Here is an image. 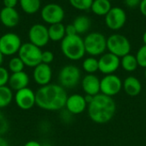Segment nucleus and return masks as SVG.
<instances>
[{
  "label": "nucleus",
  "mask_w": 146,
  "mask_h": 146,
  "mask_svg": "<svg viewBox=\"0 0 146 146\" xmlns=\"http://www.w3.org/2000/svg\"><path fill=\"white\" fill-rule=\"evenodd\" d=\"M36 94V105L44 110L57 111L65 108L68 93L59 84H48L40 86Z\"/></svg>",
  "instance_id": "1"
},
{
  "label": "nucleus",
  "mask_w": 146,
  "mask_h": 146,
  "mask_svg": "<svg viewBox=\"0 0 146 146\" xmlns=\"http://www.w3.org/2000/svg\"><path fill=\"white\" fill-rule=\"evenodd\" d=\"M116 112V104L113 98L99 93L94 96L87 106L89 118L97 124L110 122Z\"/></svg>",
  "instance_id": "2"
},
{
  "label": "nucleus",
  "mask_w": 146,
  "mask_h": 146,
  "mask_svg": "<svg viewBox=\"0 0 146 146\" xmlns=\"http://www.w3.org/2000/svg\"><path fill=\"white\" fill-rule=\"evenodd\" d=\"M61 50L65 57L71 61L82 59L86 53L84 38L79 34L65 36L61 41Z\"/></svg>",
  "instance_id": "3"
},
{
  "label": "nucleus",
  "mask_w": 146,
  "mask_h": 146,
  "mask_svg": "<svg viewBox=\"0 0 146 146\" xmlns=\"http://www.w3.org/2000/svg\"><path fill=\"white\" fill-rule=\"evenodd\" d=\"M86 53L90 56H100L107 50V38L101 33L92 32L84 38Z\"/></svg>",
  "instance_id": "4"
},
{
  "label": "nucleus",
  "mask_w": 146,
  "mask_h": 146,
  "mask_svg": "<svg viewBox=\"0 0 146 146\" xmlns=\"http://www.w3.org/2000/svg\"><path fill=\"white\" fill-rule=\"evenodd\" d=\"M58 81L59 85L65 89L74 88L81 81V71L75 65H66L59 71Z\"/></svg>",
  "instance_id": "5"
},
{
  "label": "nucleus",
  "mask_w": 146,
  "mask_h": 146,
  "mask_svg": "<svg viewBox=\"0 0 146 146\" xmlns=\"http://www.w3.org/2000/svg\"><path fill=\"white\" fill-rule=\"evenodd\" d=\"M107 50L109 52L121 58L130 53L131 43L126 36L114 33L107 38Z\"/></svg>",
  "instance_id": "6"
},
{
  "label": "nucleus",
  "mask_w": 146,
  "mask_h": 146,
  "mask_svg": "<svg viewBox=\"0 0 146 146\" xmlns=\"http://www.w3.org/2000/svg\"><path fill=\"white\" fill-rule=\"evenodd\" d=\"M41 48L30 42L22 44L18 51V56L22 60L25 66L29 68H35L41 63Z\"/></svg>",
  "instance_id": "7"
},
{
  "label": "nucleus",
  "mask_w": 146,
  "mask_h": 146,
  "mask_svg": "<svg viewBox=\"0 0 146 146\" xmlns=\"http://www.w3.org/2000/svg\"><path fill=\"white\" fill-rule=\"evenodd\" d=\"M122 86L123 81L115 74L104 75L100 80V93L111 98L119 94Z\"/></svg>",
  "instance_id": "8"
},
{
  "label": "nucleus",
  "mask_w": 146,
  "mask_h": 146,
  "mask_svg": "<svg viewBox=\"0 0 146 146\" xmlns=\"http://www.w3.org/2000/svg\"><path fill=\"white\" fill-rule=\"evenodd\" d=\"M21 44V39L16 33H7L0 37V51L3 56H10L18 53Z\"/></svg>",
  "instance_id": "9"
},
{
  "label": "nucleus",
  "mask_w": 146,
  "mask_h": 146,
  "mask_svg": "<svg viewBox=\"0 0 146 146\" xmlns=\"http://www.w3.org/2000/svg\"><path fill=\"white\" fill-rule=\"evenodd\" d=\"M40 15L42 20L45 23L52 25L56 23H62L65 16V12L61 5L50 3L44 5L41 9Z\"/></svg>",
  "instance_id": "10"
},
{
  "label": "nucleus",
  "mask_w": 146,
  "mask_h": 146,
  "mask_svg": "<svg viewBox=\"0 0 146 146\" xmlns=\"http://www.w3.org/2000/svg\"><path fill=\"white\" fill-rule=\"evenodd\" d=\"M127 22V14L121 7H112L105 15V24L110 30L118 31Z\"/></svg>",
  "instance_id": "11"
},
{
  "label": "nucleus",
  "mask_w": 146,
  "mask_h": 146,
  "mask_svg": "<svg viewBox=\"0 0 146 146\" xmlns=\"http://www.w3.org/2000/svg\"><path fill=\"white\" fill-rule=\"evenodd\" d=\"M14 100L18 108L22 110H28L36 105V94L29 87L16 91Z\"/></svg>",
  "instance_id": "12"
},
{
  "label": "nucleus",
  "mask_w": 146,
  "mask_h": 146,
  "mask_svg": "<svg viewBox=\"0 0 146 146\" xmlns=\"http://www.w3.org/2000/svg\"><path fill=\"white\" fill-rule=\"evenodd\" d=\"M28 38L30 43L39 48L45 46L50 41L48 27L40 23L33 25L28 32Z\"/></svg>",
  "instance_id": "13"
},
{
  "label": "nucleus",
  "mask_w": 146,
  "mask_h": 146,
  "mask_svg": "<svg viewBox=\"0 0 146 146\" xmlns=\"http://www.w3.org/2000/svg\"><path fill=\"white\" fill-rule=\"evenodd\" d=\"M121 67V58L115 55L107 52L98 58V71L104 75L115 74Z\"/></svg>",
  "instance_id": "14"
},
{
  "label": "nucleus",
  "mask_w": 146,
  "mask_h": 146,
  "mask_svg": "<svg viewBox=\"0 0 146 146\" xmlns=\"http://www.w3.org/2000/svg\"><path fill=\"white\" fill-rule=\"evenodd\" d=\"M87 103L85 99V96L74 93L68 96L65 108L71 115H80L87 109Z\"/></svg>",
  "instance_id": "15"
},
{
  "label": "nucleus",
  "mask_w": 146,
  "mask_h": 146,
  "mask_svg": "<svg viewBox=\"0 0 146 146\" xmlns=\"http://www.w3.org/2000/svg\"><path fill=\"white\" fill-rule=\"evenodd\" d=\"M33 77L35 83L38 86H46L50 83L52 79V69L49 64L41 62L33 68Z\"/></svg>",
  "instance_id": "16"
},
{
  "label": "nucleus",
  "mask_w": 146,
  "mask_h": 146,
  "mask_svg": "<svg viewBox=\"0 0 146 146\" xmlns=\"http://www.w3.org/2000/svg\"><path fill=\"white\" fill-rule=\"evenodd\" d=\"M81 87L87 95L96 96L100 93V79L95 74H86L81 79Z\"/></svg>",
  "instance_id": "17"
},
{
  "label": "nucleus",
  "mask_w": 146,
  "mask_h": 146,
  "mask_svg": "<svg viewBox=\"0 0 146 146\" xmlns=\"http://www.w3.org/2000/svg\"><path fill=\"white\" fill-rule=\"evenodd\" d=\"M0 21L6 27H15L19 24L20 15L15 8L3 7L0 10Z\"/></svg>",
  "instance_id": "18"
},
{
  "label": "nucleus",
  "mask_w": 146,
  "mask_h": 146,
  "mask_svg": "<svg viewBox=\"0 0 146 146\" xmlns=\"http://www.w3.org/2000/svg\"><path fill=\"white\" fill-rule=\"evenodd\" d=\"M29 76L25 71L18 72V73H13L9 76V86L15 92L19 91L21 89L28 87L29 85Z\"/></svg>",
  "instance_id": "19"
},
{
  "label": "nucleus",
  "mask_w": 146,
  "mask_h": 146,
  "mask_svg": "<svg viewBox=\"0 0 146 146\" xmlns=\"http://www.w3.org/2000/svg\"><path fill=\"white\" fill-rule=\"evenodd\" d=\"M122 89L130 97H136L142 91V84L135 76H128L123 80Z\"/></svg>",
  "instance_id": "20"
},
{
  "label": "nucleus",
  "mask_w": 146,
  "mask_h": 146,
  "mask_svg": "<svg viewBox=\"0 0 146 146\" xmlns=\"http://www.w3.org/2000/svg\"><path fill=\"white\" fill-rule=\"evenodd\" d=\"M112 5L110 0H93L91 10L98 16H105L111 9Z\"/></svg>",
  "instance_id": "21"
},
{
  "label": "nucleus",
  "mask_w": 146,
  "mask_h": 146,
  "mask_svg": "<svg viewBox=\"0 0 146 146\" xmlns=\"http://www.w3.org/2000/svg\"><path fill=\"white\" fill-rule=\"evenodd\" d=\"M48 33H49L50 40L53 42L62 41L66 36L65 26L62 23L50 25V27H48Z\"/></svg>",
  "instance_id": "22"
},
{
  "label": "nucleus",
  "mask_w": 146,
  "mask_h": 146,
  "mask_svg": "<svg viewBox=\"0 0 146 146\" xmlns=\"http://www.w3.org/2000/svg\"><path fill=\"white\" fill-rule=\"evenodd\" d=\"M76 32L79 35L86 33L91 27V20L86 15H78L73 21Z\"/></svg>",
  "instance_id": "23"
},
{
  "label": "nucleus",
  "mask_w": 146,
  "mask_h": 146,
  "mask_svg": "<svg viewBox=\"0 0 146 146\" xmlns=\"http://www.w3.org/2000/svg\"><path fill=\"white\" fill-rule=\"evenodd\" d=\"M19 3L23 12L27 15L37 13L41 6V0H19Z\"/></svg>",
  "instance_id": "24"
},
{
  "label": "nucleus",
  "mask_w": 146,
  "mask_h": 146,
  "mask_svg": "<svg viewBox=\"0 0 146 146\" xmlns=\"http://www.w3.org/2000/svg\"><path fill=\"white\" fill-rule=\"evenodd\" d=\"M121 67L127 72H134L139 67L136 56L130 53L122 56L121 58Z\"/></svg>",
  "instance_id": "25"
},
{
  "label": "nucleus",
  "mask_w": 146,
  "mask_h": 146,
  "mask_svg": "<svg viewBox=\"0 0 146 146\" xmlns=\"http://www.w3.org/2000/svg\"><path fill=\"white\" fill-rule=\"evenodd\" d=\"M13 99V90L9 86H0V109H3L9 106Z\"/></svg>",
  "instance_id": "26"
},
{
  "label": "nucleus",
  "mask_w": 146,
  "mask_h": 146,
  "mask_svg": "<svg viewBox=\"0 0 146 146\" xmlns=\"http://www.w3.org/2000/svg\"><path fill=\"white\" fill-rule=\"evenodd\" d=\"M83 70L88 74H94L98 71V59L95 56L86 57L82 62Z\"/></svg>",
  "instance_id": "27"
},
{
  "label": "nucleus",
  "mask_w": 146,
  "mask_h": 146,
  "mask_svg": "<svg viewBox=\"0 0 146 146\" xmlns=\"http://www.w3.org/2000/svg\"><path fill=\"white\" fill-rule=\"evenodd\" d=\"M8 67H9V70L13 74V73L24 71L25 64L19 56H14L9 61Z\"/></svg>",
  "instance_id": "28"
},
{
  "label": "nucleus",
  "mask_w": 146,
  "mask_h": 146,
  "mask_svg": "<svg viewBox=\"0 0 146 146\" xmlns=\"http://www.w3.org/2000/svg\"><path fill=\"white\" fill-rule=\"evenodd\" d=\"M71 6L78 10H87L91 9L93 0H68Z\"/></svg>",
  "instance_id": "29"
},
{
  "label": "nucleus",
  "mask_w": 146,
  "mask_h": 146,
  "mask_svg": "<svg viewBox=\"0 0 146 146\" xmlns=\"http://www.w3.org/2000/svg\"><path fill=\"white\" fill-rule=\"evenodd\" d=\"M139 67L146 68V44H143L137 51L135 55Z\"/></svg>",
  "instance_id": "30"
},
{
  "label": "nucleus",
  "mask_w": 146,
  "mask_h": 146,
  "mask_svg": "<svg viewBox=\"0 0 146 146\" xmlns=\"http://www.w3.org/2000/svg\"><path fill=\"white\" fill-rule=\"evenodd\" d=\"M9 128V123L7 117L0 111V136L5 134Z\"/></svg>",
  "instance_id": "31"
},
{
  "label": "nucleus",
  "mask_w": 146,
  "mask_h": 146,
  "mask_svg": "<svg viewBox=\"0 0 146 146\" xmlns=\"http://www.w3.org/2000/svg\"><path fill=\"white\" fill-rule=\"evenodd\" d=\"M9 76L10 74L9 73V70L3 66H0V86H7V84L9 83Z\"/></svg>",
  "instance_id": "32"
},
{
  "label": "nucleus",
  "mask_w": 146,
  "mask_h": 146,
  "mask_svg": "<svg viewBox=\"0 0 146 146\" xmlns=\"http://www.w3.org/2000/svg\"><path fill=\"white\" fill-rule=\"evenodd\" d=\"M54 61V54L50 50H44L42 51L41 56V62L45 64H50Z\"/></svg>",
  "instance_id": "33"
},
{
  "label": "nucleus",
  "mask_w": 146,
  "mask_h": 146,
  "mask_svg": "<svg viewBox=\"0 0 146 146\" xmlns=\"http://www.w3.org/2000/svg\"><path fill=\"white\" fill-rule=\"evenodd\" d=\"M140 3L141 0H124V3L130 9H135L139 7Z\"/></svg>",
  "instance_id": "34"
},
{
  "label": "nucleus",
  "mask_w": 146,
  "mask_h": 146,
  "mask_svg": "<svg viewBox=\"0 0 146 146\" xmlns=\"http://www.w3.org/2000/svg\"><path fill=\"white\" fill-rule=\"evenodd\" d=\"M65 32H66V36H70V35L78 34L77 32H76V29H75L74 26L73 25V23L65 26Z\"/></svg>",
  "instance_id": "35"
},
{
  "label": "nucleus",
  "mask_w": 146,
  "mask_h": 146,
  "mask_svg": "<svg viewBox=\"0 0 146 146\" xmlns=\"http://www.w3.org/2000/svg\"><path fill=\"white\" fill-rule=\"evenodd\" d=\"M19 0H3V6L8 8H15Z\"/></svg>",
  "instance_id": "36"
},
{
  "label": "nucleus",
  "mask_w": 146,
  "mask_h": 146,
  "mask_svg": "<svg viewBox=\"0 0 146 146\" xmlns=\"http://www.w3.org/2000/svg\"><path fill=\"white\" fill-rule=\"evenodd\" d=\"M139 7L141 14L146 17V0H141V3Z\"/></svg>",
  "instance_id": "37"
},
{
  "label": "nucleus",
  "mask_w": 146,
  "mask_h": 146,
  "mask_svg": "<svg viewBox=\"0 0 146 146\" xmlns=\"http://www.w3.org/2000/svg\"><path fill=\"white\" fill-rule=\"evenodd\" d=\"M24 146H43L39 142L36 141V140H30L28 142H27Z\"/></svg>",
  "instance_id": "38"
},
{
  "label": "nucleus",
  "mask_w": 146,
  "mask_h": 146,
  "mask_svg": "<svg viewBox=\"0 0 146 146\" xmlns=\"http://www.w3.org/2000/svg\"><path fill=\"white\" fill-rule=\"evenodd\" d=\"M0 146H9L8 141L3 136H0Z\"/></svg>",
  "instance_id": "39"
},
{
  "label": "nucleus",
  "mask_w": 146,
  "mask_h": 146,
  "mask_svg": "<svg viewBox=\"0 0 146 146\" xmlns=\"http://www.w3.org/2000/svg\"><path fill=\"white\" fill-rule=\"evenodd\" d=\"M93 98H94L93 96H91V95H87V94H86V96H85V99H86V101L87 104H89L92 101Z\"/></svg>",
  "instance_id": "40"
},
{
  "label": "nucleus",
  "mask_w": 146,
  "mask_h": 146,
  "mask_svg": "<svg viewBox=\"0 0 146 146\" xmlns=\"http://www.w3.org/2000/svg\"><path fill=\"white\" fill-rule=\"evenodd\" d=\"M3 55L2 54V52L0 51V66H2V64H3Z\"/></svg>",
  "instance_id": "41"
},
{
  "label": "nucleus",
  "mask_w": 146,
  "mask_h": 146,
  "mask_svg": "<svg viewBox=\"0 0 146 146\" xmlns=\"http://www.w3.org/2000/svg\"><path fill=\"white\" fill-rule=\"evenodd\" d=\"M142 40H143V43H144V44H146V31L145 32V33H144V34H143Z\"/></svg>",
  "instance_id": "42"
},
{
  "label": "nucleus",
  "mask_w": 146,
  "mask_h": 146,
  "mask_svg": "<svg viewBox=\"0 0 146 146\" xmlns=\"http://www.w3.org/2000/svg\"><path fill=\"white\" fill-rule=\"evenodd\" d=\"M145 79H146V68H145Z\"/></svg>",
  "instance_id": "43"
},
{
  "label": "nucleus",
  "mask_w": 146,
  "mask_h": 146,
  "mask_svg": "<svg viewBox=\"0 0 146 146\" xmlns=\"http://www.w3.org/2000/svg\"><path fill=\"white\" fill-rule=\"evenodd\" d=\"M110 2H112V1H115V0H110Z\"/></svg>",
  "instance_id": "44"
}]
</instances>
